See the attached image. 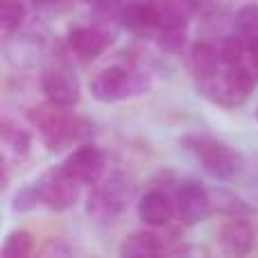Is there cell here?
<instances>
[{
  "label": "cell",
  "instance_id": "52a82bcc",
  "mask_svg": "<svg viewBox=\"0 0 258 258\" xmlns=\"http://www.w3.org/2000/svg\"><path fill=\"white\" fill-rule=\"evenodd\" d=\"M174 211L177 218L186 224H195L200 220H206L213 211V197L202 183L197 181H181L177 183L172 192Z\"/></svg>",
  "mask_w": 258,
  "mask_h": 258
},
{
  "label": "cell",
  "instance_id": "7c38bea8",
  "mask_svg": "<svg viewBox=\"0 0 258 258\" xmlns=\"http://www.w3.org/2000/svg\"><path fill=\"white\" fill-rule=\"evenodd\" d=\"M256 242V231L242 215H236L231 222H227L218 231V245L224 254L245 256L251 251Z\"/></svg>",
  "mask_w": 258,
  "mask_h": 258
},
{
  "label": "cell",
  "instance_id": "603a6c76",
  "mask_svg": "<svg viewBox=\"0 0 258 258\" xmlns=\"http://www.w3.org/2000/svg\"><path fill=\"white\" fill-rule=\"evenodd\" d=\"M100 16H116V14L122 12L125 3L122 0H86Z\"/></svg>",
  "mask_w": 258,
  "mask_h": 258
},
{
  "label": "cell",
  "instance_id": "d6986e66",
  "mask_svg": "<svg viewBox=\"0 0 258 258\" xmlns=\"http://www.w3.org/2000/svg\"><path fill=\"white\" fill-rule=\"evenodd\" d=\"M32 233L27 231H12L3 242V249H0V258H27L32 254Z\"/></svg>",
  "mask_w": 258,
  "mask_h": 258
},
{
  "label": "cell",
  "instance_id": "e0dca14e",
  "mask_svg": "<svg viewBox=\"0 0 258 258\" xmlns=\"http://www.w3.org/2000/svg\"><path fill=\"white\" fill-rule=\"evenodd\" d=\"M25 14V5L21 0H3L0 3V30H3V36H12L14 32L21 30Z\"/></svg>",
  "mask_w": 258,
  "mask_h": 258
},
{
  "label": "cell",
  "instance_id": "5bb4252c",
  "mask_svg": "<svg viewBox=\"0 0 258 258\" xmlns=\"http://www.w3.org/2000/svg\"><path fill=\"white\" fill-rule=\"evenodd\" d=\"M120 256L122 258H147V256H161L165 254V240L156 236L154 231H134L120 242Z\"/></svg>",
  "mask_w": 258,
  "mask_h": 258
},
{
  "label": "cell",
  "instance_id": "277c9868",
  "mask_svg": "<svg viewBox=\"0 0 258 258\" xmlns=\"http://www.w3.org/2000/svg\"><path fill=\"white\" fill-rule=\"evenodd\" d=\"M256 86L254 73L245 63L238 66H224L215 75L200 80V91L215 104L222 107H238L247 100L251 89Z\"/></svg>",
  "mask_w": 258,
  "mask_h": 258
},
{
  "label": "cell",
  "instance_id": "30bf717a",
  "mask_svg": "<svg viewBox=\"0 0 258 258\" xmlns=\"http://www.w3.org/2000/svg\"><path fill=\"white\" fill-rule=\"evenodd\" d=\"M113 34L100 25H73L68 30V45L82 59H95L111 45Z\"/></svg>",
  "mask_w": 258,
  "mask_h": 258
},
{
  "label": "cell",
  "instance_id": "8fae6325",
  "mask_svg": "<svg viewBox=\"0 0 258 258\" xmlns=\"http://www.w3.org/2000/svg\"><path fill=\"white\" fill-rule=\"evenodd\" d=\"M174 215V200L165 190L152 188L138 200V220L145 227H165Z\"/></svg>",
  "mask_w": 258,
  "mask_h": 258
},
{
  "label": "cell",
  "instance_id": "cb8c5ba5",
  "mask_svg": "<svg viewBox=\"0 0 258 258\" xmlns=\"http://www.w3.org/2000/svg\"><path fill=\"white\" fill-rule=\"evenodd\" d=\"M247 50H249V61L258 68V36H256V39H251L249 43H247Z\"/></svg>",
  "mask_w": 258,
  "mask_h": 258
},
{
  "label": "cell",
  "instance_id": "484cf974",
  "mask_svg": "<svg viewBox=\"0 0 258 258\" xmlns=\"http://www.w3.org/2000/svg\"><path fill=\"white\" fill-rule=\"evenodd\" d=\"M256 120H258V109H256Z\"/></svg>",
  "mask_w": 258,
  "mask_h": 258
},
{
  "label": "cell",
  "instance_id": "4fadbf2b",
  "mask_svg": "<svg viewBox=\"0 0 258 258\" xmlns=\"http://www.w3.org/2000/svg\"><path fill=\"white\" fill-rule=\"evenodd\" d=\"M118 18L122 27H127L134 34H150L159 27V7L143 0H132V3H125Z\"/></svg>",
  "mask_w": 258,
  "mask_h": 258
},
{
  "label": "cell",
  "instance_id": "ba28073f",
  "mask_svg": "<svg viewBox=\"0 0 258 258\" xmlns=\"http://www.w3.org/2000/svg\"><path fill=\"white\" fill-rule=\"evenodd\" d=\"M63 168L82 186H98L107 172V154L95 145H80L66 156Z\"/></svg>",
  "mask_w": 258,
  "mask_h": 258
},
{
  "label": "cell",
  "instance_id": "44dd1931",
  "mask_svg": "<svg viewBox=\"0 0 258 258\" xmlns=\"http://www.w3.org/2000/svg\"><path fill=\"white\" fill-rule=\"evenodd\" d=\"M211 197H213V206H218L220 211H227V213H231L233 218H236V215L249 213V209H247V206L242 204L238 197H233L231 192L220 190V192H215V195H211Z\"/></svg>",
  "mask_w": 258,
  "mask_h": 258
},
{
  "label": "cell",
  "instance_id": "ffe728a7",
  "mask_svg": "<svg viewBox=\"0 0 258 258\" xmlns=\"http://www.w3.org/2000/svg\"><path fill=\"white\" fill-rule=\"evenodd\" d=\"M233 32L240 34L247 43L251 39H256L258 36V7L256 5H245V7L238 9L236 18H233Z\"/></svg>",
  "mask_w": 258,
  "mask_h": 258
},
{
  "label": "cell",
  "instance_id": "6da1fadb",
  "mask_svg": "<svg viewBox=\"0 0 258 258\" xmlns=\"http://www.w3.org/2000/svg\"><path fill=\"white\" fill-rule=\"evenodd\" d=\"M30 122L36 127L39 138L50 152H59L68 147L71 143L80 141L82 134L86 132V122L68 113L66 107H59L54 102L36 104L27 111Z\"/></svg>",
  "mask_w": 258,
  "mask_h": 258
},
{
  "label": "cell",
  "instance_id": "3957f363",
  "mask_svg": "<svg viewBox=\"0 0 258 258\" xmlns=\"http://www.w3.org/2000/svg\"><path fill=\"white\" fill-rule=\"evenodd\" d=\"M179 143L202 165V170L213 179L229 181L240 172V154L218 138L204 136V134H188Z\"/></svg>",
  "mask_w": 258,
  "mask_h": 258
},
{
  "label": "cell",
  "instance_id": "8992f818",
  "mask_svg": "<svg viewBox=\"0 0 258 258\" xmlns=\"http://www.w3.org/2000/svg\"><path fill=\"white\" fill-rule=\"evenodd\" d=\"M80 188L82 183L63 168V163L57 165V168L45 170L34 183L39 204L50 211L73 209L77 204V200H80Z\"/></svg>",
  "mask_w": 258,
  "mask_h": 258
},
{
  "label": "cell",
  "instance_id": "5b68a950",
  "mask_svg": "<svg viewBox=\"0 0 258 258\" xmlns=\"http://www.w3.org/2000/svg\"><path fill=\"white\" fill-rule=\"evenodd\" d=\"M136 197V183L122 172H113L93 186L89 195V213L95 220H113L127 211Z\"/></svg>",
  "mask_w": 258,
  "mask_h": 258
},
{
  "label": "cell",
  "instance_id": "9a60e30c",
  "mask_svg": "<svg viewBox=\"0 0 258 258\" xmlns=\"http://www.w3.org/2000/svg\"><path fill=\"white\" fill-rule=\"evenodd\" d=\"M30 152V134L9 120L3 122V163L5 168L12 163H21Z\"/></svg>",
  "mask_w": 258,
  "mask_h": 258
},
{
  "label": "cell",
  "instance_id": "2e32d148",
  "mask_svg": "<svg viewBox=\"0 0 258 258\" xmlns=\"http://www.w3.org/2000/svg\"><path fill=\"white\" fill-rule=\"evenodd\" d=\"M188 63H190V71H192V75L197 77V82L206 80V77L215 75V73L220 71V66H222L220 48L206 43V41H197L190 48V59H188Z\"/></svg>",
  "mask_w": 258,
  "mask_h": 258
},
{
  "label": "cell",
  "instance_id": "ac0fdd59",
  "mask_svg": "<svg viewBox=\"0 0 258 258\" xmlns=\"http://www.w3.org/2000/svg\"><path fill=\"white\" fill-rule=\"evenodd\" d=\"M249 57V50H247V41L240 34H229L222 39L220 43V59H222V66H238L245 59Z\"/></svg>",
  "mask_w": 258,
  "mask_h": 258
},
{
  "label": "cell",
  "instance_id": "9c48e42d",
  "mask_svg": "<svg viewBox=\"0 0 258 258\" xmlns=\"http://www.w3.org/2000/svg\"><path fill=\"white\" fill-rule=\"evenodd\" d=\"M41 91L43 95L50 100V102L59 104V107H75L82 98V89L80 82H77L75 75H71L63 68H50V71L43 73L41 77Z\"/></svg>",
  "mask_w": 258,
  "mask_h": 258
},
{
  "label": "cell",
  "instance_id": "7402d4cb",
  "mask_svg": "<svg viewBox=\"0 0 258 258\" xmlns=\"http://www.w3.org/2000/svg\"><path fill=\"white\" fill-rule=\"evenodd\" d=\"M39 204V197H36L34 186H27L14 197V211H30Z\"/></svg>",
  "mask_w": 258,
  "mask_h": 258
},
{
  "label": "cell",
  "instance_id": "d4e9b609",
  "mask_svg": "<svg viewBox=\"0 0 258 258\" xmlns=\"http://www.w3.org/2000/svg\"><path fill=\"white\" fill-rule=\"evenodd\" d=\"M32 3H39V5H52V3H57V0H32Z\"/></svg>",
  "mask_w": 258,
  "mask_h": 258
},
{
  "label": "cell",
  "instance_id": "7a4b0ae2",
  "mask_svg": "<svg viewBox=\"0 0 258 258\" xmlns=\"http://www.w3.org/2000/svg\"><path fill=\"white\" fill-rule=\"evenodd\" d=\"M147 89H150L147 75L129 63H109L91 80V93L98 102H122L138 98Z\"/></svg>",
  "mask_w": 258,
  "mask_h": 258
}]
</instances>
